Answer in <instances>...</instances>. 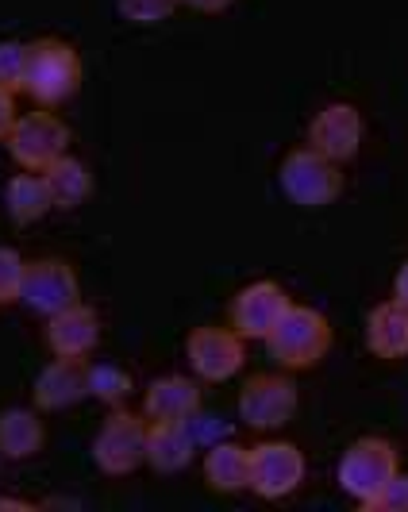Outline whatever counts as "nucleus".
I'll return each instance as SVG.
<instances>
[{
    "label": "nucleus",
    "instance_id": "1",
    "mask_svg": "<svg viewBox=\"0 0 408 512\" xmlns=\"http://www.w3.org/2000/svg\"><path fill=\"white\" fill-rule=\"evenodd\" d=\"M81 85V54L66 39H35L27 43L24 93L39 108H58Z\"/></svg>",
    "mask_w": 408,
    "mask_h": 512
},
{
    "label": "nucleus",
    "instance_id": "2",
    "mask_svg": "<svg viewBox=\"0 0 408 512\" xmlns=\"http://www.w3.org/2000/svg\"><path fill=\"white\" fill-rule=\"evenodd\" d=\"M266 347L281 370H312L332 351V324L320 308L289 305L281 312L278 328L266 339Z\"/></svg>",
    "mask_w": 408,
    "mask_h": 512
},
{
    "label": "nucleus",
    "instance_id": "3",
    "mask_svg": "<svg viewBox=\"0 0 408 512\" xmlns=\"http://www.w3.org/2000/svg\"><path fill=\"white\" fill-rule=\"evenodd\" d=\"M397 470H401V459H397V447H393L389 439L362 436L339 455L335 482H339V489H343L351 501L370 509L374 497L389 486V478H393Z\"/></svg>",
    "mask_w": 408,
    "mask_h": 512
},
{
    "label": "nucleus",
    "instance_id": "4",
    "mask_svg": "<svg viewBox=\"0 0 408 512\" xmlns=\"http://www.w3.org/2000/svg\"><path fill=\"white\" fill-rule=\"evenodd\" d=\"M278 185L285 201H293L297 208H328L343 193V170L328 154L312 151V147H297V151L281 158Z\"/></svg>",
    "mask_w": 408,
    "mask_h": 512
},
{
    "label": "nucleus",
    "instance_id": "5",
    "mask_svg": "<svg viewBox=\"0 0 408 512\" xmlns=\"http://www.w3.org/2000/svg\"><path fill=\"white\" fill-rule=\"evenodd\" d=\"M93 466L108 478H128L147 462V420L128 409H112L93 436Z\"/></svg>",
    "mask_w": 408,
    "mask_h": 512
},
{
    "label": "nucleus",
    "instance_id": "6",
    "mask_svg": "<svg viewBox=\"0 0 408 512\" xmlns=\"http://www.w3.org/2000/svg\"><path fill=\"white\" fill-rule=\"evenodd\" d=\"M308 459L305 451L289 439H262L251 447V493L262 501L293 497L305 486Z\"/></svg>",
    "mask_w": 408,
    "mask_h": 512
},
{
    "label": "nucleus",
    "instance_id": "7",
    "mask_svg": "<svg viewBox=\"0 0 408 512\" xmlns=\"http://www.w3.org/2000/svg\"><path fill=\"white\" fill-rule=\"evenodd\" d=\"M4 147H8L12 162H16L20 170H47L62 154H70V128L54 116L51 108L27 112V116H20V120L12 124Z\"/></svg>",
    "mask_w": 408,
    "mask_h": 512
},
{
    "label": "nucleus",
    "instance_id": "8",
    "mask_svg": "<svg viewBox=\"0 0 408 512\" xmlns=\"http://www.w3.org/2000/svg\"><path fill=\"white\" fill-rule=\"evenodd\" d=\"M185 362L197 382H231L247 362V339L235 328H193L185 339Z\"/></svg>",
    "mask_w": 408,
    "mask_h": 512
},
{
    "label": "nucleus",
    "instance_id": "9",
    "mask_svg": "<svg viewBox=\"0 0 408 512\" xmlns=\"http://www.w3.org/2000/svg\"><path fill=\"white\" fill-rule=\"evenodd\" d=\"M297 412V389L285 374H255L239 389V420L251 432H281Z\"/></svg>",
    "mask_w": 408,
    "mask_h": 512
},
{
    "label": "nucleus",
    "instance_id": "10",
    "mask_svg": "<svg viewBox=\"0 0 408 512\" xmlns=\"http://www.w3.org/2000/svg\"><path fill=\"white\" fill-rule=\"evenodd\" d=\"M81 301V285H77L74 266L66 258H35L24 270V289H20V305L43 320H51L54 312L70 308Z\"/></svg>",
    "mask_w": 408,
    "mask_h": 512
},
{
    "label": "nucleus",
    "instance_id": "11",
    "mask_svg": "<svg viewBox=\"0 0 408 512\" xmlns=\"http://www.w3.org/2000/svg\"><path fill=\"white\" fill-rule=\"evenodd\" d=\"M366 139V120L351 101H332L324 104L312 124H308V147L320 154H328L332 162H351Z\"/></svg>",
    "mask_w": 408,
    "mask_h": 512
},
{
    "label": "nucleus",
    "instance_id": "12",
    "mask_svg": "<svg viewBox=\"0 0 408 512\" xmlns=\"http://www.w3.org/2000/svg\"><path fill=\"white\" fill-rule=\"evenodd\" d=\"M289 305H293L289 293H285L278 282H270V278L243 285V289L235 293V301H231V328L243 335V339L266 343L270 332L278 328L281 312Z\"/></svg>",
    "mask_w": 408,
    "mask_h": 512
},
{
    "label": "nucleus",
    "instance_id": "13",
    "mask_svg": "<svg viewBox=\"0 0 408 512\" xmlns=\"http://www.w3.org/2000/svg\"><path fill=\"white\" fill-rule=\"evenodd\" d=\"M43 339H47L54 359H89L101 343V316L93 305L77 301V305L54 312Z\"/></svg>",
    "mask_w": 408,
    "mask_h": 512
},
{
    "label": "nucleus",
    "instance_id": "14",
    "mask_svg": "<svg viewBox=\"0 0 408 512\" xmlns=\"http://www.w3.org/2000/svg\"><path fill=\"white\" fill-rule=\"evenodd\" d=\"M89 397V366L85 359H54L47 362L35 385H31V401L39 412H66L81 405Z\"/></svg>",
    "mask_w": 408,
    "mask_h": 512
},
{
    "label": "nucleus",
    "instance_id": "15",
    "mask_svg": "<svg viewBox=\"0 0 408 512\" xmlns=\"http://www.w3.org/2000/svg\"><path fill=\"white\" fill-rule=\"evenodd\" d=\"M197 409H201V382L185 378V374H162L143 393V416L147 420L185 424Z\"/></svg>",
    "mask_w": 408,
    "mask_h": 512
},
{
    "label": "nucleus",
    "instance_id": "16",
    "mask_svg": "<svg viewBox=\"0 0 408 512\" xmlns=\"http://www.w3.org/2000/svg\"><path fill=\"white\" fill-rule=\"evenodd\" d=\"M204 482L212 493H247L251 489V447L235 443V439H220L208 447L204 455Z\"/></svg>",
    "mask_w": 408,
    "mask_h": 512
},
{
    "label": "nucleus",
    "instance_id": "17",
    "mask_svg": "<svg viewBox=\"0 0 408 512\" xmlns=\"http://www.w3.org/2000/svg\"><path fill=\"white\" fill-rule=\"evenodd\" d=\"M201 447L193 443L185 424L170 420H147V466L158 474H181Z\"/></svg>",
    "mask_w": 408,
    "mask_h": 512
},
{
    "label": "nucleus",
    "instance_id": "18",
    "mask_svg": "<svg viewBox=\"0 0 408 512\" xmlns=\"http://www.w3.org/2000/svg\"><path fill=\"white\" fill-rule=\"evenodd\" d=\"M366 347L378 359H405L408 355V308L393 297L370 308L366 316Z\"/></svg>",
    "mask_w": 408,
    "mask_h": 512
},
{
    "label": "nucleus",
    "instance_id": "19",
    "mask_svg": "<svg viewBox=\"0 0 408 512\" xmlns=\"http://www.w3.org/2000/svg\"><path fill=\"white\" fill-rule=\"evenodd\" d=\"M43 420L39 409H24V405H12V409L0 412V455L4 462H27L43 451Z\"/></svg>",
    "mask_w": 408,
    "mask_h": 512
},
{
    "label": "nucleus",
    "instance_id": "20",
    "mask_svg": "<svg viewBox=\"0 0 408 512\" xmlns=\"http://www.w3.org/2000/svg\"><path fill=\"white\" fill-rule=\"evenodd\" d=\"M51 208H54L51 189H47V181H43L39 170H24V174L8 178V185H4V212H8V220L16 228L39 224Z\"/></svg>",
    "mask_w": 408,
    "mask_h": 512
},
{
    "label": "nucleus",
    "instance_id": "21",
    "mask_svg": "<svg viewBox=\"0 0 408 512\" xmlns=\"http://www.w3.org/2000/svg\"><path fill=\"white\" fill-rule=\"evenodd\" d=\"M39 174H43L47 189H51L54 208H62V212H74V208H81L93 197V170L81 158H74V154H62L58 162H51Z\"/></svg>",
    "mask_w": 408,
    "mask_h": 512
},
{
    "label": "nucleus",
    "instance_id": "22",
    "mask_svg": "<svg viewBox=\"0 0 408 512\" xmlns=\"http://www.w3.org/2000/svg\"><path fill=\"white\" fill-rule=\"evenodd\" d=\"M131 393H135V378H131L120 362H97V366H89V397L101 401L104 409H124Z\"/></svg>",
    "mask_w": 408,
    "mask_h": 512
},
{
    "label": "nucleus",
    "instance_id": "23",
    "mask_svg": "<svg viewBox=\"0 0 408 512\" xmlns=\"http://www.w3.org/2000/svg\"><path fill=\"white\" fill-rule=\"evenodd\" d=\"M181 8V0H116V12L135 27H154L170 20Z\"/></svg>",
    "mask_w": 408,
    "mask_h": 512
},
{
    "label": "nucleus",
    "instance_id": "24",
    "mask_svg": "<svg viewBox=\"0 0 408 512\" xmlns=\"http://www.w3.org/2000/svg\"><path fill=\"white\" fill-rule=\"evenodd\" d=\"M24 270H27V258L20 255L16 247H0V308H8L20 301Z\"/></svg>",
    "mask_w": 408,
    "mask_h": 512
},
{
    "label": "nucleus",
    "instance_id": "25",
    "mask_svg": "<svg viewBox=\"0 0 408 512\" xmlns=\"http://www.w3.org/2000/svg\"><path fill=\"white\" fill-rule=\"evenodd\" d=\"M27 74V43L20 39H0V85L12 93H24Z\"/></svg>",
    "mask_w": 408,
    "mask_h": 512
},
{
    "label": "nucleus",
    "instance_id": "26",
    "mask_svg": "<svg viewBox=\"0 0 408 512\" xmlns=\"http://www.w3.org/2000/svg\"><path fill=\"white\" fill-rule=\"evenodd\" d=\"M185 428H189V436H193V443L197 447H212V443H220V439H228V420H220L216 412H204L197 409L189 420H185Z\"/></svg>",
    "mask_w": 408,
    "mask_h": 512
},
{
    "label": "nucleus",
    "instance_id": "27",
    "mask_svg": "<svg viewBox=\"0 0 408 512\" xmlns=\"http://www.w3.org/2000/svg\"><path fill=\"white\" fill-rule=\"evenodd\" d=\"M370 509L378 512H408V474L405 470H397L393 478H389V486L374 497V505Z\"/></svg>",
    "mask_w": 408,
    "mask_h": 512
},
{
    "label": "nucleus",
    "instance_id": "28",
    "mask_svg": "<svg viewBox=\"0 0 408 512\" xmlns=\"http://www.w3.org/2000/svg\"><path fill=\"white\" fill-rule=\"evenodd\" d=\"M16 120H20V112H16V93L0 85V143L8 139V131H12Z\"/></svg>",
    "mask_w": 408,
    "mask_h": 512
},
{
    "label": "nucleus",
    "instance_id": "29",
    "mask_svg": "<svg viewBox=\"0 0 408 512\" xmlns=\"http://www.w3.org/2000/svg\"><path fill=\"white\" fill-rule=\"evenodd\" d=\"M181 4L193 12H204V16H216V12H228L235 0H181Z\"/></svg>",
    "mask_w": 408,
    "mask_h": 512
},
{
    "label": "nucleus",
    "instance_id": "30",
    "mask_svg": "<svg viewBox=\"0 0 408 512\" xmlns=\"http://www.w3.org/2000/svg\"><path fill=\"white\" fill-rule=\"evenodd\" d=\"M393 301L408 308V258L401 262V270H397V278H393Z\"/></svg>",
    "mask_w": 408,
    "mask_h": 512
},
{
    "label": "nucleus",
    "instance_id": "31",
    "mask_svg": "<svg viewBox=\"0 0 408 512\" xmlns=\"http://www.w3.org/2000/svg\"><path fill=\"white\" fill-rule=\"evenodd\" d=\"M4 505H12V501H4V497H0V509H4Z\"/></svg>",
    "mask_w": 408,
    "mask_h": 512
},
{
    "label": "nucleus",
    "instance_id": "32",
    "mask_svg": "<svg viewBox=\"0 0 408 512\" xmlns=\"http://www.w3.org/2000/svg\"><path fill=\"white\" fill-rule=\"evenodd\" d=\"M0 462H4V455H0Z\"/></svg>",
    "mask_w": 408,
    "mask_h": 512
}]
</instances>
